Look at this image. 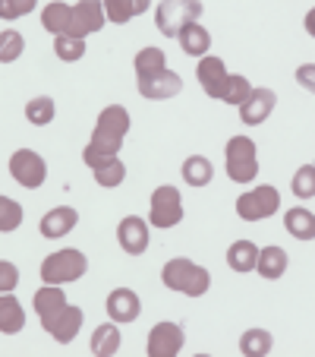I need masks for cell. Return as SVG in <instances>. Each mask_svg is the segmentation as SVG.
Returning a JSON list of instances; mask_svg holds the SVG:
<instances>
[{"label": "cell", "instance_id": "obj_1", "mask_svg": "<svg viewBox=\"0 0 315 357\" xmlns=\"http://www.w3.org/2000/svg\"><path fill=\"white\" fill-rule=\"evenodd\" d=\"M129 127H133L129 111L123 108V105H108V108L98 114V121H95L92 139H88L86 149H82V162H86L88 168H98L101 162L120 155Z\"/></svg>", "mask_w": 315, "mask_h": 357}, {"label": "cell", "instance_id": "obj_2", "mask_svg": "<svg viewBox=\"0 0 315 357\" xmlns=\"http://www.w3.org/2000/svg\"><path fill=\"white\" fill-rule=\"evenodd\" d=\"M161 282H164V288L177 291V294L202 297L208 288H211V272H208L205 266L186 259V257H174V259H168V263H164Z\"/></svg>", "mask_w": 315, "mask_h": 357}, {"label": "cell", "instance_id": "obj_3", "mask_svg": "<svg viewBox=\"0 0 315 357\" xmlns=\"http://www.w3.org/2000/svg\"><path fill=\"white\" fill-rule=\"evenodd\" d=\"M224 168L234 183H252L259 177V149L249 136H230L224 146Z\"/></svg>", "mask_w": 315, "mask_h": 357}, {"label": "cell", "instance_id": "obj_4", "mask_svg": "<svg viewBox=\"0 0 315 357\" xmlns=\"http://www.w3.org/2000/svg\"><path fill=\"white\" fill-rule=\"evenodd\" d=\"M86 272H88V257L82 250L67 247V250H57V253L45 257V263H41V282L70 284V282H79Z\"/></svg>", "mask_w": 315, "mask_h": 357}, {"label": "cell", "instance_id": "obj_5", "mask_svg": "<svg viewBox=\"0 0 315 357\" xmlns=\"http://www.w3.org/2000/svg\"><path fill=\"white\" fill-rule=\"evenodd\" d=\"M202 16V0H161L154 10V26L164 38H177L183 26L199 22Z\"/></svg>", "mask_w": 315, "mask_h": 357}, {"label": "cell", "instance_id": "obj_6", "mask_svg": "<svg viewBox=\"0 0 315 357\" xmlns=\"http://www.w3.org/2000/svg\"><path fill=\"white\" fill-rule=\"evenodd\" d=\"M277 212H281V193L271 183H259V187L246 190L243 196H236V215L243 222H265Z\"/></svg>", "mask_w": 315, "mask_h": 357}, {"label": "cell", "instance_id": "obj_7", "mask_svg": "<svg viewBox=\"0 0 315 357\" xmlns=\"http://www.w3.org/2000/svg\"><path fill=\"white\" fill-rule=\"evenodd\" d=\"M183 222V196L174 183H161L148 202V225L158 231L177 228Z\"/></svg>", "mask_w": 315, "mask_h": 357}, {"label": "cell", "instance_id": "obj_8", "mask_svg": "<svg viewBox=\"0 0 315 357\" xmlns=\"http://www.w3.org/2000/svg\"><path fill=\"white\" fill-rule=\"evenodd\" d=\"M10 177L26 190H38L47 181V162L35 149H16L10 155Z\"/></svg>", "mask_w": 315, "mask_h": 357}, {"label": "cell", "instance_id": "obj_9", "mask_svg": "<svg viewBox=\"0 0 315 357\" xmlns=\"http://www.w3.org/2000/svg\"><path fill=\"white\" fill-rule=\"evenodd\" d=\"M82 319H86L82 307H76V303H63L60 310H54L51 317L41 319V329L54 338L57 344H70V342H76V335H79Z\"/></svg>", "mask_w": 315, "mask_h": 357}, {"label": "cell", "instance_id": "obj_10", "mask_svg": "<svg viewBox=\"0 0 315 357\" xmlns=\"http://www.w3.org/2000/svg\"><path fill=\"white\" fill-rule=\"evenodd\" d=\"M183 344H186V332H183V326L164 319V323H154L152 332H148L145 354L148 357H177L183 351Z\"/></svg>", "mask_w": 315, "mask_h": 357}, {"label": "cell", "instance_id": "obj_11", "mask_svg": "<svg viewBox=\"0 0 315 357\" xmlns=\"http://www.w3.org/2000/svg\"><path fill=\"white\" fill-rule=\"evenodd\" d=\"M108 26V16H104V0H79L73 3V13H70V32L76 38H88V35L101 32Z\"/></svg>", "mask_w": 315, "mask_h": 357}, {"label": "cell", "instance_id": "obj_12", "mask_svg": "<svg viewBox=\"0 0 315 357\" xmlns=\"http://www.w3.org/2000/svg\"><path fill=\"white\" fill-rule=\"evenodd\" d=\"M148 241H152V225L142 215H127L117 225V243H120L123 253L129 257H142L148 250Z\"/></svg>", "mask_w": 315, "mask_h": 357}, {"label": "cell", "instance_id": "obj_13", "mask_svg": "<svg viewBox=\"0 0 315 357\" xmlns=\"http://www.w3.org/2000/svg\"><path fill=\"white\" fill-rule=\"evenodd\" d=\"M277 108V92L268 86H252V92H249V98L240 105V121L246 123V127H259V123H265L271 114H275Z\"/></svg>", "mask_w": 315, "mask_h": 357}, {"label": "cell", "instance_id": "obj_14", "mask_svg": "<svg viewBox=\"0 0 315 357\" xmlns=\"http://www.w3.org/2000/svg\"><path fill=\"white\" fill-rule=\"evenodd\" d=\"M227 63L221 61V57L215 54H205L199 57V67H195V79H199L202 92L208 95V98H218L221 101L224 95V86H227Z\"/></svg>", "mask_w": 315, "mask_h": 357}, {"label": "cell", "instance_id": "obj_15", "mask_svg": "<svg viewBox=\"0 0 315 357\" xmlns=\"http://www.w3.org/2000/svg\"><path fill=\"white\" fill-rule=\"evenodd\" d=\"M104 310H108V319L127 326L142 317V301L133 288H114L108 294V301H104Z\"/></svg>", "mask_w": 315, "mask_h": 357}, {"label": "cell", "instance_id": "obj_16", "mask_svg": "<svg viewBox=\"0 0 315 357\" xmlns=\"http://www.w3.org/2000/svg\"><path fill=\"white\" fill-rule=\"evenodd\" d=\"M136 82H139V95L148 101H168L183 92V79L170 67L154 76H145V79H136Z\"/></svg>", "mask_w": 315, "mask_h": 357}, {"label": "cell", "instance_id": "obj_17", "mask_svg": "<svg viewBox=\"0 0 315 357\" xmlns=\"http://www.w3.org/2000/svg\"><path fill=\"white\" fill-rule=\"evenodd\" d=\"M76 225H79V212H76L73 206H57V209L45 212L38 231H41V237H47V241H60V237H67Z\"/></svg>", "mask_w": 315, "mask_h": 357}, {"label": "cell", "instance_id": "obj_18", "mask_svg": "<svg viewBox=\"0 0 315 357\" xmlns=\"http://www.w3.org/2000/svg\"><path fill=\"white\" fill-rule=\"evenodd\" d=\"M26 329V310L13 291L0 294V332L3 335H19Z\"/></svg>", "mask_w": 315, "mask_h": 357}, {"label": "cell", "instance_id": "obj_19", "mask_svg": "<svg viewBox=\"0 0 315 357\" xmlns=\"http://www.w3.org/2000/svg\"><path fill=\"white\" fill-rule=\"evenodd\" d=\"M120 344H123L120 323L108 319V323H101L98 329L92 332V342H88V348H92V354H98V357H114L117 351H120Z\"/></svg>", "mask_w": 315, "mask_h": 357}, {"label": "cell", "instance_id": "obj_20", "mask_svg": "<svg viewBox=\"0 0 315 357\" xmlns=\"http://www.w3.org/2000/svg\"><path fill=\"white\" fill-rule=\"evenodd\" d=\"M290 259H287V250L281 247H261L259 250V259H255V269H259L261 278H268V282H277V278H284V272H287Z\"/></svg>", "mask_w": 315, "mask_h": 357}, {"label": "cell", "instance_id": "obj_21", "mask_svg": "<svg viewBox=\"0 0 315 357\" xmlns=\"http://www.w3.org/2000/svg\"><path fill=\"white\" fill-rule=\"evenodd\" d=\"M284 228L293 241H315V212H309L306 206H293L284 212Z\"/></svg>", "mask_w": 315, "mask_h": 357}, {"label": "cell", "instance_id": "obj_22", "mask_svg": "<svg viewBox=\"0 0 315 357\" xmlns=\"http://www.w3.org/2000/svg\"><path fill=\"white\" fill-rule=\"evenodd\" d=\"M148 10H152V0H104V16L114 26H123V22L148 13Z\"/></svg>", "mask_w": 315, "mask_h": 357}, {"label": "cell", "instance_id": "obj_23", "mask_svg": "<svg viewBox=\"0 0 315 357\" xmlns=\"http://www.w3.org/2000/svg\"><path fill=\"white\" fill-rule=\"evenodd\" d=\"M177 41H180L183 54H189V57H205L208 51H211V35H208V29L199 26V22L183 26V32L177 35Z\"/></svg>", "mask_w": 315, "mask_h": 357}, {"label": "cell", "instance_id": "obj_24", "mask_svg": "<svg viewBox=\"0 0 315 357\" xmlns=\"http://www.w3.org/2000/svg\"><path fill=\"white\" fill-rule=\"evenodd\" d=\"M63 303H70L63 284H45V288H38L32 297V307H35V313H38V319L51 317L54 310H60Z\"/></svg>", "mask_w": 315, "mask_h": 357}, {"label": "cell", "instance_id": "obj_25", "mask_svg": "<svg viewBox=\"0 0 315 357\" xmlns=\"http://www.w3.org/2000/svg\"><path fill=\"white\" fill-rule=\"evenodd\" d=\"M255 259H259V247L252 241H234L227 247V266L240 275L246 272H255Z\"/></svg>", "mask_w": 315, "mask_h": 357}, {"label": "cell", "instance_id": "obj_26", "mask_svg": "<svg viewBox=\"0 0 315 357\" xmlns=\"http://www.w3.org/2000/svg\"><path fill=\"white\" fill-rule=\"evenodd\" d=\"M180 174H183V183H189V187H208L211 183V177H215V165L208 162L205 155H189L186 162H183V168H180Z\"/></svg>", "mask_w": 315, "mask_h": 357}, {"label": "cell", "instance_id": "obj_27", "mask_svg": "<svg viewBox=\"0 0 315 357\" xmlns=\"http://www.w3.org/2000/svg\"><path fill=\"white\" fill-rule=\"evenodd\" d=\"M271 348H275V335H271L268 329H246L240 335V354L246 357H268Z\"/></svg>", "mask_w": 315, "mask_h": 357}, {"label": "cell", "instance_id": "obj_28", "mask_svg": "<svg viewBox=\"0 0 315 357\" xmlns=\"http://www.w3.org/2000/svg\"><path fill=\"white\" fill-rule=\"evenodd\" d=\"M70 13H73V3H63V0H54L41 10V26L51 35H67L70 32Z\"/></svg>", "mask_w": 315, "mask_h": 357}, {"label": "cell", "instance_id": "obj_29", "mask_svg": "<svg viewBox=\"0 0 315 357\" xmlns=\"http://www.w3.org/2000/svg\"><path fill=\"white\" fill-rule=\"evenodd\" d=\"M133 70H136V79L161 73V70H168V54H164L161 47H142L133 61Z\"/></svg>", "mask_w": 315, "mask_h": 357}, {"label": "cell", "instance_id": "obj_30", "mask_svg": "<svg viewBox=\"0 0 315 357\" xmlns=\"http://www.w3.org/2000/svg\"><path fill=\"white\" fill-rule=\"evenodd\" d=\"M92 174H95V183H98V187L114 190L127 181V165H123L120 155H114V158H108V162H101L98 168H92Z\"/></svg>", "mask_w": 315, "mask_h": 357}, {"label": "cell", "instance_id": "obj_31", "mask_svg": "<svg viewBox=\"0 0 315 357\" xmlns=\"http://www.w3.org/2000/svg\"><path fill=\"white\" fill-rule=\"evenodd\" d=\"M54 117H57V105L51 95H38V98L26 101V121L32 127H47Z\"/></svg>", "mask_w": 315, "mask_h": 357}, {"label": "cell", "instance_id": "obj_32", "mask_svg": "<svg viewBox=\"0 0 315 357\" xmlns=\"http://www.w3.org/2000/svg\"><path fill=\"white\" fill-rule=\"evenodd\" d=\"M54 54L63 63H76L86 57V38H76V35H54Z\"/></svg>", "mask_w": 315, "mask_h": 357}, {"label": "cell", "instance_id": "obj_33", "mask_svg": "<svg viewBox=\"0 0 315 357\" xmlns=\"http://www.w3.org/2000/svg\"><path fill=\"white\" fill-rule=\"evenodd\" d=\"M22 218H26L22 202H16L13 196L0 193V234H13V231L22 225Z\"/></svg>", "mask_w": 315, "mask_h": 357}, {"label": "cell", "instance_id": "obj_34", "mask_svg": "<svg viewBox=\"0 0 315 357\" xmlns=\"http://www.w3.org/2000/svg\"><path fill=\"white\" fill-rule=\"evenodd\" d=\"M26 51V38L16 29H3L0 32V63H16Z\"/></svg>", "mask_w": 315, "mask_h": 357}, {"label": "cell", "instance_id": "obj_35", "mask_svg": "<svg viewBox=\"0 0 315 357\" xmlns=\"http://www.w3.org/2000/svg\"><path fill=\"white\" fill-rule=\"evenodd\" d=\"M290 190L296 199H312L315 196V165H300L290 177Z\"/></svg>", "mask_w": 315, "mask_h": 357}, {"label": "cell", "instance_id": "obj_36", "mask_svg": "<svg viewBox=\"0 0 315 357\" xmlns=\"http://www.w3.org/2000/svg\"><path fill=\"white\" fill-rule=\"evenodd\" d=\"M249 92H252V82H249L243 73H230L227 76V86H224L221 101H224V105H236V108H240L243 101L249 98Z\"/></svg>", "mask_w": 315, "mask_h": 357}, {"label": "cell", "instance_id": "obj_37", "mask_svg": "<svg viewBox=\"0 0 315 357\" xmlns=\"http://www.w3.org/2000/svg\"><path fill=\"white\" fill-rule=\"evenodd\" d=\"M35 7H38V0H0V20L3 22L22 20V16H29Z\"/></svg>", "mask_w": 315, "mask_h": 357}, {"label": "cell", "instance_id": "obj_38", "mask_svg": "<svg viewBox=\"0 0 315 357\" xmlns=\"http://www.w3.org/2000/svg\"><path fill=\"white\" fill-rule=\"evenodd\" d=\"M16 284H19V266L10 259H0V294L16 291Z\"/></svg>", "mask_w": 315, "mask_h": 357}, {"label": "cell", "instance_id": "obj_39", "mask_svg": "<svg viewBox=\"0 0 315 357\" xmlns=\"http://www.w3.org/2000/svg\"><path fill=\"white\" fill-rule=\"evenodd\" d=\"M296 86L315 95V63H300L296 67Z\"/></svg>", "mask_w": 315, "mask_h": 357}, {"label": "cell", "instance_id": "obj_40", "mask_svg": "<svg viewBox=\"0 0 315 357\" xmlns=\"http://www.w3.org/2000/svg\"><path fill=\"white\" fill-rule=\"evenodd\" d=\"M302 29H306V32H309V35H312V38H315V7H312V10H309V13H306V20H302Z\"/></svg>", "mask_w": 315, "mask_h": 357}]
</instances>
